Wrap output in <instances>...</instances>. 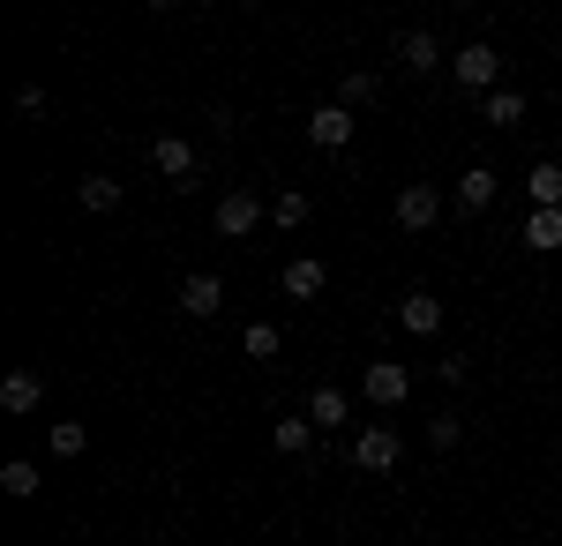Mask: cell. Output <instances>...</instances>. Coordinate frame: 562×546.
<instances>
[{
  "mask_svg": "<svg viewBox=\"0 0 562 546\" xmlns=\"http://www.w3.org/2000/svg\"><path fill=\"white\" fill-rule=\"evenodd\" d=\"M450 76H458V90H480V98H487V90H503L495 83V76H503V53H495L487 38H465L458 53H450Z\"/></svg>",
  "mask_w": 562,
  "mask_h": 546,
  "instance_id": "obj_1",
  "label": "cell"
},
{
  "mask_svg": "<svg viewBox=\"0 0 562 546\" xmlns=\"http://www.w3.org/2000/svg\"><path fill=\"white\" fill-rule=\"evenodd\" d=\"M397 464H405V442H397L390 426H360V434H352V471L383 479V471H397Z\"/></svg>",
  "mask_w": 562,
  "mask_h": 546,
  "instance_id": "obj_2",
  "label": "cell"
},
{
  "mask_svg": "<svg viewBox=\"0 0 562 546\" xmlns=\"http://www.w3.org/2000/svg\"><path fill=\"white\" fill-rule=\"evenodd\" d=\"M262 217H270V211H262L256 195H248V187H233V195H225V203L211 211V232H217V240H248Z\"/></svg>",
  "mask_w": 562,
  "mask_h": 546,
  "instance_id": "obj_3",
  "label": "cell"
},
{
  "mask_svg": "<svg viewBox=\"0 0 562 546\" xmlns=\"http://www.w3.org/2000/svg\"><path fill=\"white\" fill-rule=\"evenodd\" d=\"M360 397H368V405H405V397H413V375H405V360H368V375H360Z\"/></svg>",
  "mask_w": 562,
  "mask_h": 546,
  "instance_id": "obj_4",
  "label": "cell"
},
{
  "mask_svg": "<svg viewBox=\"0 0 562 546\" xmlns=\"http://www.w3.org/2000/svg\"><path fill=\"white\" fill-rule=\"evenodd\" d=\"M307 143H315V150H330V158L352 150V105H338V98H330V105H315V113H307Z\"/></svg>",
  "mask_w": 562,
  "mask_h": 546,
  "instance_id": "obj_5",
  "label": "cell"
},
{
  "mask_svg": "<svg viewBox=\"0 0 562 546\" xmlns=\"http://www.w3.org/2000/svg\"><path fill=\"white\" fill-rule=\"evenodd\" d=\"M397 225H405V232H435V225H442V195H435L428 180H405V187H397Z\"/></svg>",
  "mask_w": 562,
  "mask_h": 546,
  "instance_id": "obj_6",
  "label": "cell"
},
{
  "mask_svg": "<svg viewBox=\"0 0 562 546\" xmlns=\"http://www.w3.org/2000/svg\"><path fill=\"white\" fill-rule=\"evenodd\" d=\"M38 405H45V382H38V367H8V375H0V412L31 420Z\"/></svg>",
  "mask_w": 562,
  "mask_h": 546,
  "instance_id": "obj_7",
  "label": "cell"
},
{
  "mask_svg": "<svg viewBox=\"0 0 562 546\" xmlns=\"http://www.w3.org/2000/svg\"><path fill=\"white\" fill-rule=\"evenodd\" d=\"M150 166L166 172L173 187H195V143H180V135H158V143H150Z\"/></svg>",
  "mask_w": 562,
  "mask_h": 546,
  "instance_id": "obj_8",
  "label": "cell"
},
{
  "mask_svg": "<svg viewBox=\"0 0 562 546\" xmlns=\"http://www.w3.org/2000/svg\"><path fill=\"white\" fill-rule=\"evenodd\" d=\"M225 307V277H211V270H195V277H180V315H217Z\"/></svg>",
  "mask_w": 562,
  "mask_h": 546,
  "instance_id": "obj_9",
  "label": "cell"
},
{
  "mask_svg": "<svg viewBox=\"0 0 562 546\" xmlns=\"http://www.w3.org/2000/svg\"><path fill=\"white\" fill-rule=\"evenodd\" d=\"M397 60H405L413 76H435V68H442V38H435V31H397Z\"/></svg>",
  "mask_w": 562,
  "mask_h": 546,
  "instance_id": "obj_10",
  "label": "cell"
},
{
  "mask_svg": "<svg viewBox=\"0 0 562 546\" xmlns=\"http://www.w3.org/2000/svg\"><path fill=\"white\" fill-rule=\"evenodd\" d=\"M323 285H330V270L315 254H293L285 262V299H323Z\"/></svg>",
  "mask_w": 562,
  "mask_h": 546,
  "instance_id": "obj_11",
  "label": "cell"
},
{
  "mask_svg": "<svg viewBox=\"0 0 562 546\" xmlns=\"http://www.w3.org/2000/svg\"><path fill=\"white\" fill-rule=\"evenodd\" d=\"M301 412L315 420V434H338V426H346V389H330V382H323V389H307Z\"/></svg>",
  "mask_w": 562,
  "mask_h": 546,
  "instance_id": "obj_12",
  "label": "cell"
},
{
  "mask_svg": "<svg viewBox=\"0 0 562 546\" xmlns=\"http://www.w3.org/2000/svg\"><path fill=\"white\" fill-rule=\"evenodd\" d=\"M397 322H405L413 337H435V330H442V299H435V293H405V299H397Z\"/></svg>",
  "mask_w": 562,
  "mask_h": 546,
  "instance_id": "obj_13",
  "label": "cell"
},
{
  "mask_svg": "<svg viewBox=\"0 0 562 546\" xmlns=\"http://www.w3.org/2000/svg\"><path fill=\"white\" fill-rule=\"evenodd\" d=\"M495 195H503V180H495L487 166H465V172H458V211H487Z\"/></svg>",
  "mask_w": 562,
  "mask_h": 546,
  "instance_id": "obj_14",
  "label": "cell"
},
{
  "mask_svg": "<svg viewBox=\"0 0 562 546\" xmlns=\"http://www.w3.org/2000/svg\"><path fill=\"white\" fill-rule=\"evenodd\" d=\"M270 442H278V457H307L315 450V420L307 412H285V420L270 426Z\"/></svg>",
  "mask_w": 562,
  "mask_h": 546,
  "instance_id": "obj_15",
  "label": "cell"
},
{
  "mask_svg": "<svg viewBox=\"0 0 562 546\" xmlns=\"http://www.w3.org/2000/svg\"><path fill=\"white\" fill-rule=\"evenodd\" d=\"M525 195H532V211H562V166H555V158L525 172Z\"/></svg>",
  "mask_w": 562,
  "mask_h": 546,
  "instance_id": "obj_16",
  "label": "cell"
},
{
  "mask_svg": "<svg viewBox=\"0 0 562 546\" xmlns=\"http://www.w3.org/2000/svg\"><path fill=\"white\" fill-rule=\"evenodd\" d=\"M38 487H45V471H38L31 457H8V464H0V494H15V502H31Z\"/></svg>",
  "mask_w": 562,
  "mask_h": 546,
  "instance_id": "obj_17",
  "label": "cell"
},
{
  "mask_svg": "<svg viewBox=\"0 0 562 546\" xmlns=\"http://www.w3.org/2000/svg\"><path fill=\"white\" fill-rule=\"evenodd\" d=\"M76 203H83L90 217H105V211H121V180L113 172H90L83 187H76Z\"/></svg>",
  "mask_w": 562,
  "mask_h": 546,
  "instance_id": "obj_18",
  "label": "cell"
},
{
  "mask_svg": "<svg viewBox=\"0 0 562 546\" xmlns=\"http://www.w3.org/2000/svg\"><path fill=\"white\" fill-rule=\"evenodd\" d=\"M525 248H532V254H555L562 248V211H532V217H525Z\"/></svg>",
  "mask_w": 562,
  "mask_h": 546,
  "instance_id": "obj_19",
  "label": "cell"
},
{
  "mask_svg": "<svg viewBox=\"0 0 562 546\" xmlns=\"http://www.w3.org/2000/svg\"><path fill=\"white\" fill-rule=\"evenodd\" d=\"M480 113H487V127H518L525 121V90H487Z\"/></svg>",
  "mask_w": 562,
  "mask_h": 546,
  "instance_id": "obj_20",
  "label": "cell"
},
{
  "mask_svg": "<svg viewBox=\"0 0 562 546\" xmlns=\"http://www.w3.org/2000/svg\"><path fill=\"white\" fill-rule=\"evenodd\" d=\"M240 352H248V360H278V352H285V330H278V322H248V330H240Z\"/></svg>",
  "mask_w": 562,
  "mask_h": 546,
  "instance_id": "obj_21",
  "label": "cell"
},
{
  "mask_svg": "<svg viewBox=\"0 0 562 546\" xmlns=\"http://www.w3.org/2000/svg\"><path fill=\"white\" fill-rule=\"evenodd\" d=\"M45 450H53V457H83V450H90V426L83 420H60L53 434H45Z\"/></svg>",
  "mask_w": 562,
  "mask_h": 546,
  "instance_id": "obj_22",
  "label": "cell"
},
{
  "mask_svg": "<svg viewBox=\"0 0 562 546\" xmlns=\"http://www.w3.org/2000/svg\"><path fill=\"white\" fill-rule=\"evenodd\" d=\"M270 225H278V232H301V225H307V195H301V187H285V195L270 203Z\"/></svg>",
  "mask_w": 562,
  "mask_h": 546,
  "instance_id": "obj_23",
  "label": "cell"
},
{
  "mask_svg": "<svg viewBox=\"0 0 562 546\" xmlns=\"http://www.w3.org/2000/svg\"><path fill=\"white\" fill-rule=\"evenodd\" d=\"M375 98H383V83H375L368 68H352L346 83H338V105H352V113H360V105H375Z\"/></svg>",
  "mask_w": 562,
  "mask_h": 546,
  "instance_id": "obj_24",
  "label": "cell"
},
{
  "mask_svg": "<svg viewBox=\"0 0 562 546\" xmlns=\"http://www.w3.org/2000/svg\"><path fill=\"white\" fill-rule=\"evenodd\" d=\"M45 113H53L45 83H15V121H45Z\"/></svg>",
  "mask_w": 562,
  "mask_h": 546,
  "instance_id": "obj_25",
  "label": "cell"
},
{
  "mask_svg": "<svg viewBox=\"0 0 562 546\" xmlns=\"http://www.w3.org/2000/svg\"><path fill=\"white\" fill-rule=\"evenodd\" d=\"M458 442H465V420H458V412H435L428 420V450H458Z\"/></svg>",
  "mask_w": 562,
  "mask_h": 546,
  "instance_id": "obj_26",
  "label": "cell"
},
{
  "mask_svg": "<svg viewBox=\"0 0 562 546\" xmlns=\"http://www.w3.org/2000/svg\"><path fill=\"white\" fill-rule=\"evenodd\" d=\"M435 375L450 382V389H465V352H442V367H435Z\"/></svg>",
  "mask_w": 562,
  "mask_h": 546,
  "instance_id": "obj_27",
  "label": "cell"
},
{
  "mask_svg": "<svg viewBox=\"0 0 562 546\" xmlns=\"http://www.w3.org/2000/svg\"><path fill=\"white\" fill-rule=\"evenodd\" d=\"M285 546H307V539H285Z\"/></svg>",
  "mask_w": 562,
  "mask_h": 546,
  "instance_id": "obj_28",
  "label": "cell"
}]
</instances>
